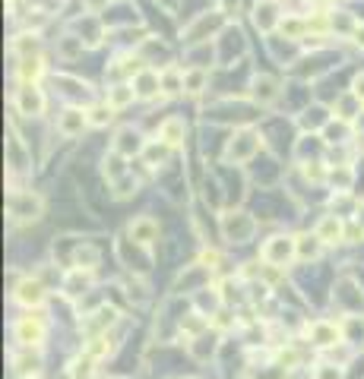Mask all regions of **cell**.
I'll return each instance as SVG.
<instances>
[{
    "mask_svg": "<svg viewBox=\"0 0 364 379\" xmlns=\"http://www.w3.org/2000/svg\"><path fill=\"white\" fill-rule=\"evenodd\" d=\"M352 92L358 95V98L364 101V73H358V76H355V83H352Z\"/></svg>",
    "mask_w": 364,
    "mask_h": 379,
    "instance_id": "obj_42",
    "label": "cell"
},
{
    "mask_svg": "<svg viewBox=\"0 0 364 379\" xmlns=\"http://www.w3.org/2000/svg\"><path fill=\"white\" fill-rule=\"evenodd\" d=\"M26 167H29V162H26L23 145H19L16 133H10V171H13V174H19V171H26Z\"/></svg>",
    "mask_w": 364,
    "mask_h": 379,
    "instance_id": "obj_35",
    "label": "cell"
},
{
    "mask_svg": "<svg viewBox=\"0 0 364 379\" xmlns=\"http://www.w3.org/2000/svg\"><path fill=\"white\" fill-rule=\"evenodd\" d=\"M86 127H89V114H86L83 108H67V111L57 114V133L67 136V140L83 136Z\"/></svg>",
    "mask_w": 364,
    "mask_h": 379,
    "instance_id": "obj_8",
    "label": "cell"
},
{
    "mask_svg": "<svg viewBox=\"0 0 364 379\" xmlns=\"http://www.w3.org/2000/svg\"><path fill=\"white\" fill-rule=\"evenodd\" d=\"M326 123H330V118H326L323 108H308V111H304V118H301V127H310V130L326 127Z\"/></svg>",
    "mask_w": 364,
    "mask_h": 379,
    "instance_id": "obj_36",
    "label": "cell"
},
{
    "mask_svg": "<svg viewBox=\"0 0 364 379\" xmlns=\"http://www.w3.org/2000/svg\"><path fill=\"white\" fill-rule=\"evenodd\" d=\"M13 332H16V341L23 348H39L41 341H45V323H41L39 316H32V313H29L26 319H19Z\"/></svg>",
    "mask_w": 364,
    "mask_h": 379,
    "instance_id": "obj_10",
    "label": "cell"
},
{
    "mask_svg": "<svg viewBox=\"0 0 364 379\" xmlns=\"http://www.w3.org/2000/svg\"><path fill=\"white\" fill-rule=\"evenodd\" d=\"M352 38H355V45H358V48L364 51V23H358V26H355V32H352Z\"/></svg>",
    "mask_w": 364,
    "mask_h": 379,
    "instance_id": "obj_43",
    "label": "cell"
},
{
    "mask_svg": "<svg viewBox=\"0 0 364 379\" xmlns=\"http://www.w3.org/2000/svg\"><path fill=\"white\" fill-rule=\"evenodd\" d=\"M114 319H118V313H114L111 307H98L83 326H86V332H92V338H96V335H108V329H111Z\"/></svg>",
    "mask_w": 364,
    "mask_h": 379,
    "instance_id": "obj_21",
    "label": "cell"
},
{
    "mask_svg": "<svg viewBox=\"0 0 364 379\" xmlns=\"http://www.w3.org/2000/svg\"><path fill=\"white\" fill-rule=\"evenodd\" d=\"M13 54L19 57H39V35L32 32H23L13 38Z\"/></svg>",
    "mask_w": 364,
    "mask_h": 379,
    "instance_id": "obj_31",
    "label": "cell"
},
{
    "mask_svg": "<svg viewBox=\"0 0 364 379\" xmlns=\"http://www.w3.org/2000/svg\"><path fill=\"white\" fill-rule=\"evenodd\" d=\"M218 231L228 244H247L253 234H257V218L241 212V209H228V212L218 215Z\"/></svg>",
    "mask_w": 364,
    "mask_h": 379,
    "instance_id": "obj_1",
    "label": "cell"
},
{
    "mask_svg": "<svg viewBox=\"0 0 364 379\" xmlns=\"http://www.w3.org/2000/svg\"><path fill=\"white\" fill-rule=\"evenodd\" d=\"M6 209H10V218L16 224L35 222L41 212H45V199L32 190H10V199H6Z\"/></svg>",
    "mask_w": 364,
    "mask_h": 379,
    "instance_id": "obj_3",
    "label": "cell"
},
{
    "mask_svg": "<svg viewBox=\"0 0 364 379\" xmlns=\"http://www.w3.org/2000/svg\"><path fill=\"white\" fill-rule=\"evenodd\" d=\"M348 133H352V127H348V120H342V118L330 120V123L323 127V136H326V142H330V145L348 142Z\"/></svg>",
    "mask_w": 364,
    "mask_h": 379,
    "instance_id": "obj_28",
    "label": "cell"
},
{
    "mask_svg": "<svg viewBox=\"0 0 364 379\" xmlns=\"http://www.w3.org/2000/svg\"><path fill=\"white\" fill-rule=\"evenodd\" d=\"M61 54H64V57H76V54H83V38H73V35L61 38Z\"/></svg>",
    "mask_w": 364,
    "mask_h": 379,
    "instance_id": "obj_39",
    "label": "cell"
},
{
    "mask_svg": "<svg viewBox=\"0 0 364 379\" xmlns=\"http://www.w3.org/2000/svg\"><path fill=\"white\" fill-rule=\"evenodd\" d=\"M168 158H171V145H165L162 140L146 142V149H143V162L149 165V167H162V165H168Z\"/></svg>",
    "mask_w": 364,
    "mask_h": 379,
    "instance_id": "obj_23",
    "label": "cell"
},
{
    "mask_svg": "<svg viewBox=\"0 0 364 379\" xmlns=\"http://www.w3.org/2000/svg\"><path fill=\"white\" fill-rule=\"evenodd\" d=\"M130 85H133V92L140 101H152L158 92H162V73L158 70H136Z\"/></svg>",
    "mask_w": 364,
    "mask_h": 379,
    "instance_id": "obj_11",
    "label": "cell"
},
{
    "mask_svg": "<svg viewBox=\"0 0 364 379\" xmlns=\"http://www.w3.org/2000/svg\"><path fill=\"white\" fill-rule=\"evenodd\" d=\"M209 83V73L203 67H193V70H184V92L187 95H200L203 89H206Z\"/></svg>",
    "mask_w": 364,
    "mask_h": 379,
    "instance_id": "obj_29",
    "label": "cell"
},
{
    "mask_svg": "<svg viewBox=\"0 0 364 379\" xmlns=\"http://www.w3.org/2000/svg\"><path fill=\"white\" fill-rule=\"evenodd\" d=\"M253 23H257L260 32H273V28H279L282 16H279V6L273 4V0H263V4H257V10H253Z\"/></svg>",
    "mask_w": 364,
    "mask_h": 379,
    "instance_id": "obj_17",
    "label": "cell"
},
{
    "mask_svg": "<svg viewBox=\"0 0 364 379\" xmlns=\"http://www.w3.org/2000/svg\"><path fill=\"white\" fill-rule=\"evenodd\" d=\"M13 373L19 379H32L41 373V354L32 348H23L19 354H13Z\"/></svg>",
    "mask_w": 364,
    "mask_h": 379,
    "instance_id": "obj_13",
    "label": "cell"
},
{
    "mask_svg": "<svg viewBox=\"0 0 364 379\" xmlns=\"http://www.w3.org/2000/svg\"><path fill=\"white\" fill-rule=\"evenodd\" d=\"M352 180H355V171L348 165H336L330 171V184L336 187V193H348V190H352Z\"/></svg>",
    "mask_w": 364,
    "mask_h": 379,
    "instance_id": "obj_32",
    "label": "cell"
},
{
    "mask_svg": "<svg viewBox=\"0 0 364 379\" xmlns=\"http://www.w3.org/2000/svg\"><path fill=\"white\" fill-rule=\"evenodd\" d=\"M184 92V70L181 67H165L162 70V95H181Z\"/></svg>",
    "mask_w": 364,
    "mask_h": 379,
    "instance_id": "obj_26",
    "label": "cell"
},
{
    "mask_svg": "<svg viewBox=\"0 0 364 379\" xmlns=\"http://www.w3.org/2000/svg\"><path fill=\"white\" fill-rule=\"evenodd\" d=\"M45 297H48V288L41 284L39 279H23L16 284V291H13V301L16 303H23V307H41L45 303Z\"/></svg>",
    "mask_w": 364,
    "mask_h": 379,
    "instance_id": "obj_9",
    "label": "cell"
},
{
    "mask_svg": "<svg viewBox=\"0 0 364 379\" xmlns=\"http://www.w3.org/2000/svg\"><path fill=\"white\" fill-rule=\"evenodd\" d=\"M89 284H92V269H70L67 279H64V294L67 297L89 294Z\"/></svg>",
    "mask_w": 364,
    "mask_h": 379,
    "instance_id": "obj_18",
    "label": "cell"
},
{
    "mask_svg": "<svg viewBox=\"0 0 364 379\" xmlns=\"http://www.w3.org/2000/svg\"><path fill=\"white\" fill-rule=\"evenodd\" d=\"M216 348H218V335H216V332L209 335V329L203 332V335H196V338L187 341V351H191L196 360H209V357L216 354Z\"/></svg>",
    "mask_w": 364,
    "mask_h": 379,
    "instance_id": "obj_20",
    "label": "cell"
},
{
    "mask_svg": "<svg viewBox=\"0 0 364 379\" xmlns=\"http://www.w3.org/2000/svg\"><path fill=\"white\" fill-rule=\"evenodd\" d=\"M118 379H130V376H118Z\"/></svg>",
    "mask_w": 364,
    "mask_h": 379,
    "instance_id": "obj_45",
    "label": "cell"
},
{
    "mask_svg": "<svg viewBox=\"0 0 364 379\" xmlns=\"http://www.w3.org/2000/svg\"><path fill=\"white\" fill-rule=\"evenodd\" d=\"M314 379H342V367L339 363H317Z\"/></svg>",
    "mask_w": 364,
    "mask_h": 379,
    "instance_id": "obj_38",
    "label": "cell"
},
{
    "mask_svg": "<svg viewBox=\"0 0 364 379\" xmlns=\"http://www.w3.org/2000/svg\"><path fill=\"white\" fill-rule=\"evenodd\" d=\"M314 234L323 240L326 246H330V244H339V240L345 237V224H342V215H336V212L323 215V218L317 222V231H314Z\"/></svg>",
    "mask_w": 364,
    "mask_h": 379,
    "instance_id": "obj_15",
    "label": "cell"
},
{
    "mask_svg": "<svg viewBox=\"0 0 364 379\" xmlns=\"http://www.w3.org/2000/svg\"><path fill=\"white\" fill-rule=\"evenodd\" d=\"M86 114H89V127H108V123L114 120V114H118V111H114L111 105H92Z\"/></svg>",
    "mask_w": 364,
    "mask_h": 379,
    "instance_id": "obj_34",
    "label": "cell"
},
{
    "mask_svg": "<svg viewBox=\"0 0 364 379\" xmlns=\"http://www.w3.org/2000/svg\"><path fill=\"white\" fill-rule=\"evenodd\" d=\"M118 155L123 158H133V155H143V149H146V140L140 136V130H133V127H123L118 130V136H114V145H111Z\"/></svg>",
    "mask_w": 364,
    "mask_h": 379,
    "instance_id": "obj_12",
    "label": "cell"
},
{
    "mask_svg": "<svg viewBox=\"0 0 364 379\" xmlns=\"http://www.w3.org/2000/svg\"><path fill=\"white\" fill-rule=\"evenodd\" d=\"M86 354H92L96 360H101L105 354H111V345H108V335H96V338L86 345Z\"/></svg>",
    "mask_w": 364,
    "mask_h": 379,
    "instance_id": "obj_37",
    "label": "cell"
},
{
    "mask_svg": "<svg viewBox=\"0 0 364 379\" xmlns=\"http://www.w3.org/2000/svg\"><path fill=\"white\" fill-rule=\"evenodd\" d=\"M101 174H105V180L111 187H118V184H123V180L130 177V167H127V158L123 155H118V152H108L105 155V162H101Z\"/></svg>",
    "mask_w": 364,
    "mask_h": 379,
    "instance_id": "obj_14",
    "label": "cell"
},
{
    "mask_svg": "<svg viewBox=\"0 0 364 379\" xmlns=\"http://www.w3.org/2000/svg\"><path fill=\"white\" fill-rule=\"evenodd\" d=\"M260 259H263L266 266H273V269H285L291 259H298V244H295V237H288V234L269 237L266 244L260 246Z\"/></svg>",
    "mask_w": 364,
    "mask_h": 379,
    "instance_id": "obj_4",
    "label": "cell"
},
{
    "mask_svg": "<svg viewBox=\"0 0 364 379\" xmlns=\"http://www.w3.org/2000/svg\"><path fill=\"white\" fill-rule=\"evenodd\" d=\"M133 98H136V92H133V85H127V83H118V85H111V89H108V105H111L114 111L127 108Z\"/></svg>",
    "mask_w": 364,
    "mask_h": 379,
    "instance_id": "obj_27",
    "label": "cell"
},
{
    "mask_svg": "<svg viewBox=\"0 0 364 379\" xmlns=\"http://www.w3.org/2000/svg\"><path fill=\"white\" fill-rule=\"evenodd\" d=\"M308 338L314 348H333L339 341H345V332H342V326L330 323V319H314L308 326Z\"/></svg>",
    "mask_w": 364,
    "mask_h": 379,
    "instance_id": "obj_6",
    "label": "cell"
},
{
    "mask_svg": "<svg viewBox=\"0 0 364 379\" xmlns=\"http://www.w3.org/2000/svg\"><path fill=\"white\" fill-rule=\"evenodd\" d=\"M83 4H86V10H89V13H98V10H105L111 0H83Z\"/></svg>",
    "mask_w": 364,
    "mask_h": 379,
    "instance_id": "obj_41",
    "label": "cell"
},
{
    "mask_svg": "<svg viewBox=\"0 0 364 379\" xmlns=\"http://www.w3.org/2000/svg\"><path fill=\"white\" fill-rule=\"evenodd\" d=\"M251 95H253V101H257L260 108H266V105H273L275 98H279V83H275L273 76H253V89H251Z\"/></svg>",
    "mask_w": 364,
    "mask_h": 379,
    "instance_id": "obj_16",
    "label": "cell"
},
{
    "mask_svg": "<svg viewBox=\"0 0 364 379\" xmlns=\"http://www.w3.org/2000/svg\"><path fill=\"white\" fill-rule=\"evenodd\" d=\"M279 363L285 370L295 367V363H298V351H295V348H282V351H279Z\"/></svg>",
    "mask_w": 364,
    "mask_h": 379,
    "instance_id": "obj_40",
    "label": "cell"
},
{
    "mask_svg": "<svg viewBox=\"0 0 364 379\" xmlns=\"http://www.w3.org/2000/svg\"><path fill=\"white\" fill-rule=\"evenodd\" d=\"M127 234H130V244L149 250V246L158 240V222H156V218H149V215H140V218H133V222H130Z\"/></svg>",
    "mask_w": 364,
    "mask_h": 379,
    "instance_id": "obj_7",
    "label": "cell"
},
{
    "mask_svg": "<svg viewBox=\"0 0 364 379\" xmlns=\"http://www.w3.org/2000/svg\"><path fill=\"white\" fill-rule=\"evenodd\" d=\"M295 244H298V259H301V262H314V259H320V253H323V246H326L317 234H298Z\"/></svg>",
    "mask_w": 364,
    "mask_h": 379,
    "instance_id": "obj_22",
    "label": "cell"
},
{
    "mask_svg": "<svg viewBox=\"0 0 364 379\" xmlns=\"http://www.w3.org/2000/svg\"><path fill=\"white\" fill-rule=\"evenodd\" d=\"M16 73H19V79H23V83H39L41 73H45V61H41V54L39 57H19Z\"/></svg>",
    "mask_w": 364,
    "mask_h": 379,
    "instance_id": "obj_24",
    "label": "cell"
},
{
    "mask_svg": "<svg viewBox=\"0 0 364 379\" xmlns=\"http://www.w3.org/2000/svg\"><path fill=\"white\" fill-rule=\"evenodd\" d=\"M260 149H263V136L253 133V130H238V133H231V140L225 142L222 158L228 165H244V162H251Z\"/></svg>",
    "mask_w": 364,
    "mask_h": 379,
    "instance_id": "obj_2",
    "label": "cell"
},
{
    "mask_svg": "<svg viewBox=\"0 0 364 379\" xmlns=\"http://www.w3.org/2000/svg\"><path fill=\"white\" fill-rule=\"evenodd\" d=\"M361 105H364V101L358 98V95H355V92H345V95H342V98L336 101V118H342V120L352 123V120L361 114Z\"/></svg>",
    "mask_w": 364,
    "mask_h": 379,
    "instance_id": "obj_25",
    "label": "cell"
},
{
    "mask_svg": "<svg viewBox=\"0 0 364 379\" xmlns=\"http://www.w3.org/2000/svg\"><path fill=\"white\" fill-rule=\"evenodd\" d=\"M279 32L285 35V38H304V32H308V19L301 16H285L279 23Z\"/></svg>",
    "mask_w": 364,
    "mask_h": 379,
    "instance_id": "obj_33",
    "label": "cell"
},
{
    "mask_svg": "<svg viewBox=\"0 0 364 379\" xmlns=\"http://www.w3.org/2000/svg\"><path fill=\"white\" fill-rule=\"evenodd\" d=\"M13 105H16L19 114H26V118H39V114H45V92L39 89V83H23L13 95Z\"/></svg>",
    "mask_w": 364,
    "mask_h": 379,
    "instance_id": "obj_5",
    "label": "cell"
},
{
    "mask_svg": "<svg viewBox=\"0 0 364 379\" xmlns=\"http://www.w3.org/2000/svg\"><path fill=\"white\" fill-rule=\"evenodd\" d=\"M184 133H187L184 120H181V118H168L162 127H158L156 140H162L165 145H171V149H181V145H184Z\"/></svg>",
    "mask_w": 364,
    "mask_h": 379,
    "instance_id": "obj_19",
    "label": "cell"
},
{
    "mask_svg": "<svg viewBox=\"0 0 364 379\" xmlns=\"http://www.w3.org/2000/svg\"><path fill=\"white\" fill-rule=\"evenodd\" d=\"M358 224H361V228H364V202H361V206H358Z\"/></svg>",
    "mask_w": 364,
    "mask_h": 379,
    "instance_id": "obj_44",
    "label": "cell"
},
{
    "mask_svg": "<svg viewBox=\"0 0 364 379\" xmlns=\"http://www.w3.org/2000/svg\"><path fill=\"white\" fill-rule=\"evenodd\" d=\"M70 376H73V379H92V376H96V357H92V354H79V357H73V363H70Z\"/></svg>",
    "mask_w": 364,
    "mask_h": 379,
    "instance_id": "obj_30",
    "label": "cell"
}]
</instances>
